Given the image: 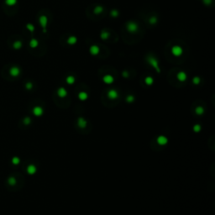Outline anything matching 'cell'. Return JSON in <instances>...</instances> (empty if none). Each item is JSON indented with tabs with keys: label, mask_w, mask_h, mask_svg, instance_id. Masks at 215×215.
Listing matches in <instances>:
<instances>
[{
	"label": "cell",
	"mask_w": 215,
	"mask_h": 215,
	"mask_svg": "<svg viewBox=\"0 0 215 215\" xmlns=\"http://www.w3.org/2000/svg\"><path fill=\"white\" fill-rule=\"evenodd\" d=\"M8 182L9 183L11 186H14L15 185V183H16V180H15V178L13 177H10L9 178H8Z\"/></svg>",
	"instance_id": "4316f807"
},
{
	"label": "cell",
	"mask_w": 215,
	"mask_h": 215,
	"mask_svg": "<svg viewBox=\"0 0 215 215\" xmlns=\"http://www.w3.org/2000/svg\"><path fill=\"white\" fill-rule=\"evenodd\" d=\"M9 73L12 76H17L20 74V69L18 66H13L9 70Z\"/></svg>",
	"instance_id": "52a82bcc"
},
{
	"label": "cell",
	"mask_w": 215,
	"mask_h": 215,
	"mask_svg": "<svg viewBox=\"0 0 215 215\" xmlns=\"http://www.w3.org/2000/svg\"><path fill=\"white\" fill-rule=\"evenodd\" d=\"M145 84H147L148 86H151V85H152L153 83H154V79H153V77H151V76H146L145 79Z\"/></svg>",
	"instance_id": "44dd1931"
},
{
	"label": "cell",
	"mask_w": 215,
	"mask_h": 215,
	"mask_svg": "<svg viewBox=\"0 0 215 215\" xmlns=\"http://www.w3.org/2000/svg\"><path fill=\"white\" fill-rule=\"evenodd\" d=\"M200 78H199L198 76H195V77H193L192 78V83H193V84H195V85H198L199 83H200Z\"/></svg>",
	"instance_id": "f546056e"
},
{
	"label": "cell",
	"mask_w": 215,
	"mask_h": 215,
	"mask_svg": "<svg viewBox=\"0 0 215 215\" xmlns=\"http://www.w3.org/2000/svg\"><path fill=\"white\" fill-rule=\"evenodd\" d=\"M89 52H90V54L92 56H98L99 54V52H100V48L97 45H93L89 48Z\"/></svg>",
	"instance_id": "5b68a950"
},
{
	"label": "cell",
	"mask_w": 215,
	"mask_h": 215,
	"mask_svg": "<svg viewBox=\"0 0 215 215\" xmlns=\"http://www.w3.org/2000/svg\"><path fill=\"white\" fill-rule=\"evenodd\" d=\"M39 45V41L36 40V39H31V40L30 41V46L31 48L34 49L36 48L37 46Z\"/></svg>",
	"instance_id": "e0dca14e"
},
{
	"label": "cell",
	"mask_w": 215,
	"mask_h": 215,
	"mask_svg": "<svg viewBox=\"0 0 215 215\" xmlns=\"http://www.w3.org/2000/svg\"><path fill=\"white\" fill-rule=\"evenodd\" d=\"M110 37V33L105 30H103L100 33V38L103 40H107Z\"/></svg>",
	"instance_id": "8fae6325"
},
{
	"label": "cell",
	"mask_w": 215,
	"mask_h": 215,
	"mask_svg": "<svg viewBox=\"0 0 215 215\" xmlns=\"http://www.w3.org/2000/svg\"><path fill=\"white\" fill-rule=\"evenodd\" d=\"M30 121H31V120H30V119L29 118V117H27V118H25V119H24V124H25L26 125L30 124Z\"/></svg>",
	"instance_id": "836d02e7"
},
{
	"label": "cell",
	"mask_w": 215,
	"mask_h": 215,
	"mask_svg": "<svg viewBox=\"0 0 215 215\" xmlns=\"http://www.w3.org/2000/svg\"><path fill=\"white\" fill-rule=\"evenodd\" d=\"M157 21H158V19H157L156 16H152L149 19V23L151 24H155L157 23Z\"/></svg>",
	"instance_id": "cb8c5ba5"
},
{
	"label": "cell",
	"mask_w": 215,
	"mask_h": 215,
	"mask_svg": "<svg viewBox=\"0 0 215 215\" xmlns=\"http://www.w3.org/2000/svg\"><path fill=\"white\" fill-rule=\"evenodd\" d=\"M86 124H87V121L85 120L83 118H80V119H78V125L81 127V128L86 127Z\"/></svg>",
	"instance_id": "7402d4cb"
},
{
	"label": "cell",
	"mask_w": 215,
	"mask_h": 215,
	"mask_svg": "<svg viewBox=\"0 0 215 215\" xmlns=\"http://www.w3.org/2000/svg\"><path fill=\"white\" fill-rule=\"evenodd\" d=\"M203 3L206 5H210L213 3V0H203Z\"/></svg>",
	"instance_id": "d6a6232c"
},
{
	"label": "cell",
	"mask_w": 215,
	"mask_h": 215,
	"mask_svg": "<svg viewBox=\"0 0 215 215\" xmlns=\"http://www.w3.org/2000/svg\"><path fill=\"white\" fill-rule=\"evenodd\" d=\"M103 7L101 6V5H97L96 7L94 8V9H93V13H94L96 15H99V14H101L103 12Z\"/></svg>",
	"instance_id": "9a60e30c"
},
{
	"label": "cell",
	"mask_w": 215,
	"mask_h": 215,
	"mask_svg": "<svg viewBox=\"0 0 215 215\" xmlns=\"http://www.w3.org/2000/svg\"><path fill=\"white\" fill-rule=\"evenodd\" d=\"M108 97L110 99H116L119 97V93L115 89H111V90L109 91V93H108Z\"/></svg>",
	"instance_id": "ba28073f"
},
{
	"label": "cell",
	"mask_w": 215,
	"mask_h": 215,
	"mask_svg": "<svg viewBox=\"0 0 215 215\" xmlns=\"http://www.w3.org/2000/svg\"><path fill=\"white\" fill-rule=\"evenodd\" d=\"M39 23H40V26L42 27L43 29V32L46 33L47 32V24H48V19L45 15H41L39 18Z\"/></svg>",
	"instance_id": "277c9868"
},
{
	"label": "cell",
	"mask_w": 215,
	"mask_h": 215,
	"mask_svg": "<svg viewBox=\"0 0 215 215\" xmlns=\"http://www.w3.org/2000/svg\"><path fill=\"white\" fill-rule=\"evenodd\" d=\"M36 170L37 169L34 165H30L28 167H27V172H28L29 174H30V175L34 174V173L36 172Z\"/></svg>",
	"instance_id": "2e32d148"
},
{
	"label": "cell",
	"mask_w": 215,
	"mask_h": 215,
	"mask_svg": "<svg viewBox=\"0 0 215 215\" xmlns=\"http://www.w3.org/2000/svg\"><path fill=\"white\" fill-rule=\"evenodd\" d=\"M26 28H27V30H30L31 33H33L34 31V26L32 24H26Z\"/></svg>",
	"instance_id": "83f0119b"
},
{
	"label": "cell",
	"mask_w": 215,
	"mask_h": 215,
	"mask_svg": "<svg viewBox=\"0 0 215 215\" xmlns=\"http://www.w3.org/2000/svg\"><path fill=\"white\" fill-rule=\"evenodd\" d=\"M193 129H194L195 132H199V131L201 130V126L199 124H196L195 126L193 127Z\"/></svg>",
	"instance_id": "4dcf8cb0"
},
{
	"label": "cell",
	"mask_w": 215,
	"mask_h": 215,
	"mask_svg": "<svg viewBox=\"0 0 215 215\" xmlns=\"http://www.w3.org/2000/svg\"><path fill=\"white\" fill-rule=\"evenodd\" d=\"M57 94L60 98H65L67 95V91L64 87H60L57 91Z\"/></svg>",
	"instance_id": "5bb4252c"
},
{
	"label": "cell",
	"mask_w": 215,
	"mask_h": 215,
	"mask_svg": "<svg viewBox=\"0 0 215 215\" xmlns=\"http://www.w3.org/2000/svg\"><path fill=\"white\" fill-rule=\"evenodd\" d=\"M126 100L128 101V102H133V101L135 100V98H134V96H132V95H129V96H128L127 97V98H126Z\"/></svg>",
	"instance_id": "1f68e13d"
},
{
	"label": "cell",
	"mask_w": 215,
	"mask_h": 215,
	"mask_svg": "<svg viewBox=\"0 0 215 215\" xmlns=\"http://www.w3.org/2000/svg\"><path fill=\"white\" fill-rule=\"evenodd\" d=\"M110 15L112 17H113V18H116V17H118L119 15V12L117 9H113V10H111Z\"/></svg>",
	"instance_id": "d4e9b609"
},
{
	"label": "cell",
	"mask_w": 215,
	"mask_h": 215,
	"mask_svg": "<svg viewBox=\"0 0 215 215\" xmlns=\"http://www.w3.org/2000/svg\"><path fill=\"white\" fill-rule=\"evenodd\" d=\"M167 142H168V140H167V138L166 136L161 135V136H159L158 138H157V143H158L159 145H166Z\"/></svg>",
	"instance_id": "30bf717a"
},
{
	"label": "cell",
	"mask_w": 215,
	"mask_h": 215,
	"mask_svg": "<svg viewBox=\"0 0 215 215\" xmlns=\"http://www.w3.org/2000/svg\"><path fill=\"white\" fill-rule=\"evenodd\" d=\"M103 83H106V84H112L113 82H114V78L112 75H105L103 77Z\"/></svg>",
	"instance_id": "8992f818"
},
{
	"label": "cell",
	"mask_w": 215,
	"mask_h": 215,
	"mask_svg": "<svg viewBox=\"0 0 215 215\" xmlns=\"http://www.w3.org/2000/svg\"><path fill=\"white\" fill-rule=\"evenodd\" d=\"M147 62L149 63L153 68L157 72H161V68L159 66V61L157 60V58L154 56H149L147 57Z\"/></svg>",
	"instance_id": "6da1fadb"
},
{
	"label": "cell",
	"mask_w": 215,
	"mask_h": 215,
	"mask_svg": "<svg viewBox=\"0 0 215 215\" xmlns=\"http://www.w3.org/2000/svg\"><path fill=\"white\" fill-rule=\"evenodd\" d=\"M33 113H34L35 116H40V115H42V113H43V109L39 106L34 107V109H33Z\"/></svg>",
	"instance_id": "4fadbf2b"
},
{
	"label": "cell",
	"mask_w": 215,
	"mask_h": 215,
	"mask_svg": "<svg viewBox=\"0 0 215 215\" xmlns=\"http://www.w3.org/2000/svg\"><path fill=\"white\" fill-rule=\"evenodd\" d=\"M122 75H123V76H124V77H125V78H126V77H129V72H128L127 71H124V72H123V74Z\"/></svg>",
	"instance_id": "d590c367"
},
{
	"label": "cell",
	"mask_w": 215,
	"mask_h": 215,
	"mask_svg": "<svg viewBox=\"0 0 215 215\" xmlns=\"http://www.w3.org/2000/svg\"><path fill=\"white\" fill-rule=\"evenodd\" d=\"M177 78L178 79V81L180 82H185L187 78V73L185 72H179L177 75Z\"/></svg>",
	"instance_id": "9c48e42d"
},
{
	"label": "cell",
	"mask_w": 215,
	"mask_h": 215,
	"mask_svg": "<svg viewBox=\"0 0 215 215\" xmlns=\"http://www.w3.org/2000/svg\"><path fill=\"white\" fill-rule=\"evenodd\" d=\"M32 87H33V84L31 83H27L26 84H25V87H26L27 89H29V90L32 88Z\"/></svg>",
	"instance_id": "e575fe53"
},
{
	"label": "cell",
	"mask_w": 215,
	"mask_h": 215,
	"mask_svg": "<svg viewBox=\"0 0 215 215\" xmlns=\"http://www.w3.org/2000/svg\"><path fill=\"white\" fill-rule=\"evenodd\" d=\"M5 4L8 6H14L17 4V0H5Z\"/></svg>",
	"instance_id": "603a6c76"
},
{
	"label": "cell",
	"mask_w": 215,
	"mask_h": 215,
	"mask_svg": "<svg viewBox=\"0 0 215 215\" xmlns=\"http://www.w3.org/2000/svg\"><path fill=\"white\" fill-rule=\"evenodd\" d=\"M78 98H79L80 100L84 101V100H86V99H87L88 95H87V93H85V92H81V93L78 94Z\"/></svg>",
	"instance_id": "ffe728a7"
},
{
	"label": "cell",
	"mask_w": 215,
	"mask_h": 215,
	"mask_svg": "<svg viewBox=\"0 0 215 215\" xmlns=\"http://www.w3.org/2000/svg\"><path fill=\"white\" fill-rule=\"evenodd\" d=\"M66 42H67L68 45H75L77 42V38L76 36H74V35H71V36H69L67 38Z\"/></svg>",
	"instance_id": "7c38bea8"
},
{
	"label": "cell",
	"mask_w": 215,
	"mask_h": 215,
	"mask_svg": "<svg viewBox=\"0 0 215 215\" xmlns=\"http://www.w3.org/2000/svg\"><path fill=\"white\" fill-rule=\"evenodd\" d=\"M19 162H20V160L19 157H14L12 159V163L14 165H19Z\"/></svg>",
	"instance_id": "f1b7e54d"
},
{
	"label": "cell",
	"mask_w": 215,
	"mask_h": 215,
	"mask_svg": "<svg viewBox=\"0 0 215 215\" xmlns=\"http://www.w3.org/2000/svg\"><path fill=\"white\" fill-rule=\"evenodd\" d=\"M171 52L174 56H176V57H179V56H181V55L183 54V49L181 48L180 45H173V46L171 47Z\"/></svg>",
	"instance_id": "3957f363"
},
{
	"label": "cell",
	"mask_w": 215,
	"mask_h": 215,
	"mask_svg": "<svg viewBox=\"0 0 215 215\" xmlns=\"http://www.w3.org/2000/svg\"><path fill=\"white\" fill-rule=\"evenodd\" d=\"M126 30L131 34H135L139 30V24L135 21H129L126 24Z\"/></svg>",
	"instance_id": "7a4b0ae2"
},
{
	"label": "cell",
	"mask_w": 215,
	"mask_h": 215,
	"mask_svg": "<svg viewBox=\"0 0 215 215\" xmlns=\"http://www.w3.org/2000/svg\"><path fill=\"white\" fill-rule=\"evenodd\" d=\"M22 45H23L22 41H20V40H16V41L14 43V45H13V47H14L15 50H19V49H21Z\"/></svg>",
	"instance_id": "ac0fdd59"
},
{
	"label": "cell",
	"mask_w": 215,
	"mask_h": 215,
	"mask_svg": "<svg viewBox=\"0 0 215 215\" xmlns=\"http://www.w3.org/2000/svg\"><path fill=\"white\" fill-rule=\"evenodd\" d=\"M75 81H76V79H75V77L73 76H68L66 79V83L69 85H72L75 83Z\"/></svg>",
	"instance_id": "d6986e66"
},
{
	"label": "cell",
	"mask_w": 215,
	"mask_h": 215,
	"mask_svg": "<svg viewBox=\"0 0 215 215\" xmlns=\"http://www.w3.org/2000/svg\"><path fill=\"white\" fill-rule=\"evenodd\" d=\"M196 113L198 115H201L203 114V113H204V109H203V108H202V107H197V109H196Z\"/></svg>",
	"instance_id": "484cf974"
}]
</instances>
